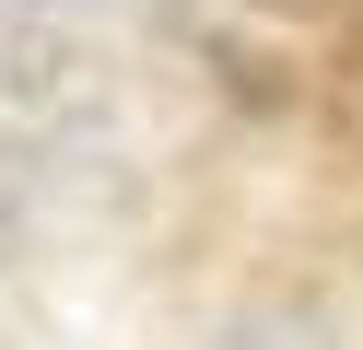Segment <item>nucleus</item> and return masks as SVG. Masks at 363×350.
Returning a JSON list of instances; mask_svg holds the SVG:
<instances>
[{"label":"nucleus","instance_id":"nucleus-1","mask_svg":"<svg viewBox=\"0 0 363 350\" xmlns=\"http://www.w3.org/2000/svg\"><path fill=\"white\" fill-rule=\"evenodd\" d=\"M35 70H48V47H35V12H24V0H0V93H24Z\"/></svg>","mask_w":363,"mask_h":350}]
</instances>
